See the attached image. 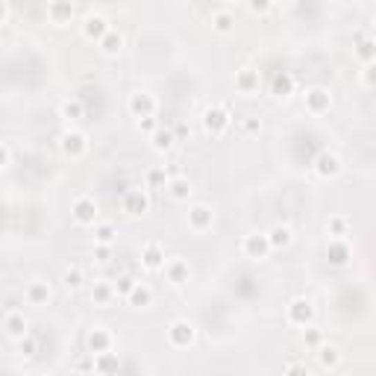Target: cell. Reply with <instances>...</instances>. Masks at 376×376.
I'll return each mask as SVG.
<instances>
[{
    "label": "cell",
    "instance_id": "6da1fadb",
    "mask_svg": "<svg viewBox=\"0 0 376 376\" xmlns=\"http://www.w3.org/2000/svg\"><path fill=\"white\" fill-rule=\"evenodd\" d=\"M200 124H203L206 135H223L232 126V115H229V109L223 103H212V106H206V109H203Z\"/></svg>",
    "mask_w": 376,
    "mask_h": 376
},
{
    "label": "cell",
    "instance_id": "7a4b0ae2",
    "mask_svg": "<svg viewBox=\"0 0 376 376\" xmlns=\"http://www.w3.org/2000/svg\"><path fill=\"white\" fill-rule=\"evenodd\" d=\"M59 150H62L68 159H82L88 153V135L82 133V129L70 126V129H65V133L59 135Z\"/></svg>",
    "mask_w": 376,
    "mask_h": 376
},
{
    "label": "cell",
    "instance_id": "3957f363",
    "mask_svg": "<svg viewBox=\"0 0 376 376\" xmlns=\"http://www.w3.org/2000/svg\"><path fill=\"white\" fill-rule=\"evenodd\" d=\"M197 341V326L191 321H185V317H176L171 321L168 326V344L176 347V350H188Z\"/></svg>",
    "mask_w": 376,
    "mask_h": 376
},
{
    "label": "cell",
    "instance_id": "277c9868",
    "mask_svg": "<svg viewBox=\"0 0 376 376\" xmlns=\"http://www.w3.org/2000/svg\"><path fill=\"white\" fill-rule=\"evenodd\" d=\"M285 321L291 326H300V329L312 326V321H314V303L309 297H294L285 306Z\"/></svg>",
    "mask_w": 376,
    "mask_h": 376
},
{
    "label": "cell",
    "instance_id": "5b68a950",
    "mask_svg": "<svg viewBox=\"0 0 376 376\" xmlns=\"http://www.w3.org/2000/svg\"><path fill=\"white\" fill-rule=\"evenodd\" d=\"M115 350V335L109 326H91L86 335V352L100 356V352H112Z\"/></svg>",
    "mask_w": 376,
    "mask_h": 376
},
{
    "label": "cell",
    "instance_id": "8992f818",
    "mask_svg": "<svg viewBox=\"0 0 376 376\" xmlns=\"http://www.w3.org/2000/svg\"><path fill=\"white\" fill-rule=\"evenodd\" d=\"M70 218H74L79 227H94V223H97V200L88 194H79L74 203H70Z\"/></svg>",
    "mask_w": 376,
    "mask_h": 376
},
{
    "label": "cell",
    "instance_id": "52a82bcc",
    "mask_svg": "<svg viewBox=\"0 0 376 376\" xmlns=\"http://www.w3.org/2000/svg\"><path fill=\"white\" fill-rule=\"evenodd\" d=\"M126 109L133 112V118H156L159 112V100L153 97L150 91H133L129 94V100H126Z\"/></svg>",
    "mask_w": 376,
    "mask_h": 376
},
{
    "label": "cell",
    "instance_id": "ba28073f",
    "mask_svg": "<svg viewBox=\"0 0 376 376\" xmlns=\"http://www.w3.org/2000/svg\"><path fill=\"white\" fill-rule=\"evenodd\" d=\"M270 250H274V247H270L267 232H250V235H244V238H241V253L247 258H253V262H262V258H267Z\"/></svg>",
    "mask_w": 376,
    "mask_h": 376
},
{
    "label": "cell",
    "instance_id": "9c48e42d",
    "mask_svg": "<svg viewBox=\"0 0 376 376\" xmlns=\"http://www.w3.org/2000/svg\"><path fill=\"white\" fill-rule=\"evenodd\" d=\"M303 103H306V112L323 115V112L332 109V91L323 88V86H312V88H306Z\"/></svg>",
    "mask_w": 376,
    "mask_h": 376
},
{
    "label": "cell",
    "instance_id": "30bf717a",
    "mask_svg": "<svg viewBox=\"0 0 376 376\" xmlns=\"http://www.w3.org/2000/svg\"><path fill=\"white\" fill-rule=\"evenodd\" d=\"M3 332L12 341H24V338L30 335V321L24 317L21 309H6V314H3Z\"/></svg>",
    "mask_w": 376,
    "mask_h": 376
},
{
    "label": "cell",
    "instance_id": "8fae6325",
    "mask_svg": "<svg viewBox=\"0 0 376 376\" xmlns=\"http://www.w3.org/2000/svg\"><path fill=\"white\" fill-rule=\"evenodd\" d=\"M121 209L126 212L129 218H138V215H144V212L150 209V197L144 188H129V191H124L121 197Z\"/></svg>",
    "mask_w": 376,
    "mask_h": 376
},
{
    "label": "cell",
    "instance_id": "7c38bea8",
    "mask_svg": "<svg viewBox=\"0 0 376 376\" xmlns=\"http://www.w3.org/2000/svg\"><path fill=\"white\" fill-rule=\"evenodd\" d=\"M212 223H215V209H212L209 203H194V206H188V227H191L194 232H206V229H212Z\"/></svg>",
    "mask_w": 376,
    "mask_h": 376
},
{
    "label": "cell",
    "instance_id": "4fadbf2b",
    "mask_svg": "<svg viewBox=\"0 0 376 376\" xmlns=\"http://www.w3.org/2000/svg\"><path fill=\"white\" fill-rule=\"evenodd\" d=\"M109 30H112V24H109V18H106L103 12H88V15L82 18V35L91 39V41H100Z\"/></svg>",
    "mask_w": 376,
    "mask_h": 376
},
{
    "label": "cell",
    "instance_id": "5bb4252c",
    "mask_svg": "<svg viewBox=\"0 0 376 376\" xmlns=\"http://www.w3.org/2000/svg\"><path fill=\"white\" fill-rule=\"evenodd\" d=\"M164 279L171 282V285H185L188 276H191V267H188V258L182 256H171L168 262H164Z\"/></svg>",
    "mask_w": 376,
    "mask_h": 376
},
{
    "label": "cell",
    "instance_id": "9a60e30c",
    "mask_svg": "<svg viewBox=\"0 0 376 376\" xmlns=\"http://www.w3.org/2000/svg\"><path fill=\"white\" fill-rule=\"evenodd\" d=\"M50 297H53V291H50V282L47 279H30L27 288H24V300L30 306H47Z\"/></svg>",
    "mask_w": 376,
    "mask_h": 376
},
{
    "label": "cell",
    "instance_id": "2e32d148",
    "mask_svg": "<svg viewBox=\"0 0 376 376\" xmlns=\"http://www.w3.org/2000/svg\"><path fill=\"white\" fill-rule=\"evenodd\" d=\"M164 262H168V256H164V247L159 241H147L141 247V265L147 270H164Z\"/></svg>",
    "mask_w": 376,
    "mask_h": 376
},
{
    "label": "cell",
    "instance_id": "e0dca14e",
    "mask_svg": "<svg viewBox=\"0 0 376 376\" xmlns=\"http://www.w3.org/2000/svg\"><path fill=\"white\" fill-rule=\"evenodd\" d=\"M314 173L321 176V180H332V176H338L341 173V168H344V164H341V159L335 156V153H329V150H323L321 156L314 159Z\"/></svg>",
    "mask_w": 376,
    "mask_h": 376
},
{
    "label": "cell",
    "instance_id": "ac0fdd59",
    "mask_svg": "<svg viewBox=\"0 0 376 376\" xmlns=\"http://www.w3.org/2000/svg\"><path fill=\"white\" fill-rule=\"evenodd\" d=\"M118 300V291H115V282L109 279H94L91 282V303L106 309V306H112Z\"/></svg>",
    "mask_w": 376,
    "mask_h": 376
},
{
    "label": "cell",
    "instance_id": "d6986e66",
    "mask_svg": "<svg viewBox=\"0 0 376 376\" xmlns=\"http://www.w3.org/2000/svg\"><path fill=\"white\" fill-rule=\"evenodd\" d=\"M294 91H297V79H294V74H288V70L274 74V79H270V94H274L276 100H288Z\"/></svg>",
    "mask_w": 376,
    "mask_h": 376
},
{
    "label": "cell",
    "instance_id": "ffe728a7",
    "mask_svg": "<svg viewBox=\"0 0 376 376\" xmlns=\"http://www.w3.org/2000/svg\"><path fill=\"white\" fill-rule=\"evenodd\" d=\"M74 12H77L74 3H68V0H53V3H47V18H50V24H56V27L70 24Z\"/></svg>",
    "mask_w": 376,
    "mask_h": 376
},
{
    "label": "cell",
    "instance_id": "44dd1931",
    "mask_svg": "<svg viewBox=\"0 0 376 376\" xmlns=\"http://www.w3.org/2000/svg\"><path fill=\"white\" fill-rule=\"evenodd\" d=\"M164 191H168V197L176 200V203H188V197H191L194 188H191V180H188L185 173H180V176H171Z\"/></svg>",
    "mask_w": 376,
    "mask_h": 376
},
{
    "label": "cell",
    "instance_id": "7402d4cb",
    "mask_svg": "<svg viewBox=\"0 0 376 376\" xmlns=\"http://www.w3.org/2000/svg\"><path fill=\"white\" fill-rule=\"evenodd\" d=\"M235 91L238 94H256L258 91V70L256 68H238L235 70Z\"/></svg>",
    "mask_w": 376,
    "mask_h": 376
},
{
    "label": "cell",
    "instance_id": "603a6c76",
    "mask_svg": "<svg viewBox=\"0 0 376 376\" xmlns=\"http://www.w3.org/2000/svg\"><path fill=\"white\" fill-rule=\"evenodd\" d=\"M326 256H329V262H332V265H347L350 258H352V250H350L347 238H329Z\"/></svg>",
    "mask_w": 376,
    "mask_h": 376
},
{
    "label": "cell",
    "instance_id": "cb8c5ba5",
    "mask_svg": "<svg viewBox=\"0 0 376 376\" xmlns=\"http://www.w3.org/2000/svg\"><path fill=\"white\" fill-rule=\"evenodd\" d=\"M121 370V359H118V352H100V356H94V373L97 376H115Z\"/></svg>",
    "mask_w": 376,
    "mask_h": 376
},
{
    "label": "cell",
    "instance_id": "d4e9b609",
    "mask_svg": "<svg viewBox=\"0 0 376 376\" xmlns=\"http://www.w3.org/2000/svg\"><path fill=\"white\" fill-rule=\"evenodd\" d=\"M173 144H176V133H173L171 126H159L156 133L150 135V147L156 150V153H168Z\"/></svg>",
    "mask_w": 376,
    "mask_h": 376
},
{
    "label": "cell",
    "instance_id": "484cf974",
    "mask_svg": "<svg viewBox=\"0 0 376 376\" xmlns=\"http://www.w3.org/2000/svg\"><path fill=\"white\" fill-rule=\"evenodd\" d=\"M356 59L364 65L376 62V39L373 35H356Z\"/></svg>",
    "mask_w": 376,
    "mask_h": 376
},
{
    "label": "cell",
    "instance_id": "4316f807",
    "mask_svg": "<svg viewBox=\"0 0 376 376\" xmlns=\"http://www.w3.org/2000/svg\"><path fill=\"white\" fill-rule=\"evenodd\" d=\"M209 21H212V30L220 32V35H227V32H232V30H235V15H232V12H229L227 6L212 12V18H209Z\"/></svg>",
    "mask_w": 376,
    "mask_h": 376
},
{
    "label": "cell",
    "instance_id": "83f0119b",
    "mask_svg": "<svg viewBox=\"0 0 376 376\" xmlns=\"http://www.w3.org/2000/svg\"><path fill=\"white\" fill-rule=\"evenodd\" d=\"M97 47H100L106 56H118V53H121V47H124V32L118 30V27H112V30L97 41Z\"/></svg>",
    "mask_w": 376,
    "mask_h": 376
},
{
    "label": "cell",
    "instance_id": "f1b7e54d",
    "mask_svg": "<svg viewBox=\"0 0 376 376\" xmlns=\"http://www.w3.org/2000/svg\"><path fill=\"white\" fill-rule=\"evenodd\" d=\"M267 238H270V247H274V250H285V247L294 241V229L288 227V223H276V227L267 232Z\"/></svg>",
    "mask_w": 376,
    "mask_h": 376
},
{
    "label": "cell",
    "instance_id": "f546056e",
    "mask_svg": "<svg viewBox=\"0 0 376 376\" xmlns=\"http://www.w3.org/2000/svg\"><path fill=\"white\" fill-rule=\"evenodd\" d=\"M341 350L335 347V344H323L321 350H317V361H321V368H326V370H335L338 364H341Z\"/></svg>",
    "mask_w": 376,
    "mask_h": 376
},
{
    "label": "cell",
    "instance_id": "4dcf8cb0",
    "mask_svg": "<svg viewBox=\"0 0 376 376\" xmlns=\"http://www.w3.org/2000/svg\"><path fill=\"white\" fill-rule=\"evenodd\" d=\"M326 232H329V238H347L350 235V218L347 215H329Z\"/></svg>",
    "mask_w": 376,
    "mask_h": 376
},
{
    "label": "cell",
    "instance_id": "1f68e13d",
    "mask_svg": "<svg viewBox=\"0 0 376 376\" xmlns=\"http://www.w3.org/2000/svg\"><path fill=\"white\" fill-rule=\"evenodd\" d=\"M153 300V288L147 285V282H138V285L133 288V294L126 297V303L133 306V309H144V306H150Z\"/></svg>",
    "mask_w": 376,
    "mask_h": 376
},
{
    "label": "cell",
    "instance_id": "d6a6232c",
    "mask_svg": "<svg viewBox=\"0 0 376 376\" xmlns=\"http://www.w3.org/2000/svg\"><path fill=\"white\" fill-rule=\"evenodd\" d=\"M62 285H65L68 291H77V288L86 285V274H82L79 265H68V267L62 270Z\"/></svg>",
    "mask_w": 376,
    "mask_h": 376
},
{
    "label": "cell",
    "instance_id": "836d02e7",
    "mask_svg": "<svg viewBox=\"0 0 376 376\" xmlns=\"http://www.w3.org/2000/svg\"><path fill=\"white\" fill-rule=\"evenodd\" d=\"M82 112H86V106H82V100H77V97L62 100V106H59V115H62L68 124L79 121V118H82Z\"/></svg>",
    "mask_w": 376,
    "mask_h": 376
},
{
    "label": "cell",
    "instance_id": "e575fe53",
    "mask_svg": "<svg viewBox=\"0 0 376 376\" xmlns=\"http://www.w3.org/2000/svg\"><path fill=\"white\" fill-rule=\"evenodd\" d=\"M115 235H118V229H115V223H109V220H100V223H94V244H115Z\"/></svg>",
    "mask_w": 376,
    "mask_h": 376
},
{
    "label": "cell",
    "instance_id": "d590c367",
    "mask_svg": "<svg viewBox=\"0 0 376 376\" xmlns=\"http://www.w3.org/2000/svg\"><path fill=\"white\" fill-rule=\"evenodd\" d=\"M168 180H171V173L164 171V168H150V171L144 173L147 188H168Z\"/></svg>",
    "mask_w": 376,
    "mask_h": 376
},
{
    "label": "cell",
    "instance_id": "8d00e7d4",
    "mask_svg": "<svg viewBox=\"0 0 376 376\" xmlns=\"http://www.w3.org/2000/svg\"><path fill=\"white\" fill-rule=\"evenodd\" d=\"M303 341H306V347L321 350L323 347V332H321V329H314V326H306L303 329Z\"/></svg>",
    "mask_w": 376,
    "mask_h": 376
},
{
    "label": "cell",
    "instance_id": "74e56055",
    "mask_svg": "<svg viewBox=\"0 0 376 376\" xmlns=\"http://www.w3.org/2000/svg\"><path fill=\"white\" fill-rule=\"evenodd\" d=\"M138 285V279L135 276H121V279H115V291H118V297H129L133 294V288Z\"/></svg>",
    "mask_w": 376,
    "mask_h": 376
},
{
    "label": "cell",
    "instance_id": "f35d334b",
    "mask_svg": "<svg viewBox=\"0 0 376 376\" xmlns=\"http://www.w3.org/2000/svg\"><path fill=\"white\" fill-rule=\"evenodd\" d=\"M361 82H364L368 88H376V62L364 65V70H361Z\"/></svg>",
    "mask_w": 376,
    "mask_h": 376
},
{
    "label": "cell",
    "instance_id": "ab89813d",
    "mask_svg": "<svg viewBox=\"0 0 376 376\" xmlns=\"http://www.w3.org/2000/svg\"><path fill=\"white\" fill-rule=\"evenodd\" d=\"M282 376H309V368H306L303 361H288L285 364V373Z\"/></svg>",
    "mask_w": 376,
    "mask_h": 376
},
{
    "label": "cell",
    "instance_id": "60d3db41",
    "mask_svg": "<svg viewBox=\"0 0 376 376\" xmlns=\"http://www.w3.org/2000/svg\"><path fill=\"white\" fill-rule=\"evenodd\" d=\"M159 126H162L159 118H141V121H138V129H141V133H147V135H153Z\"/></svg>",
    "mask_w": 376,
    "mask_h": 376
},
{
    "label": "cell",
    "instance_id": "b9f144b4",
    "mask_svg": "<svg viewBox=\"0 0 376 376\" xmlns=\"http://www.w3.org/2000/svg\"><path fill=\"white\" fill-rule=\"evenodd\" d=\"M74 368H77V370H91V373H94V356H91V352H82V356L74 361Z\"/></svg>",
    "mask_w": 376,
    "mask_h": 376
},
{
    "label": "cell",
    "instance_id": "7bdbcfd3",
    "mask_svg": "<svg viewBox=\"0 0 376 376\" xmlns=\"http://www.w3.org/2000/svg\"><path fill=\"white\" fill-rule=\"evenodd\" d=\"M241 129L253 135V133H258V129H262V121H258V118H253V115H247L244 121H241Z\"/></svg>",
    "mask_w": 376,
    "mask_h": 376
},
{
    "label": "cell",
    "instance_id": "ee69618b",
    "mask_svg": "<svg viewBox=\"0 0 376 376\" xmlns=\"http://www.w3.org/2000/svg\"><path fill=\"white\" fill-rule=\"evenodd\" d=\"M94 258H97V262H109V258H112V247L109 244H94Z\"/></svg>",
    "mask_w": 376,
    "mask_h": 376
},
{
    "label": "cell",
    "instance_id": "f6af8a7d",
    "mask_svg": "<svg viewBox=\"0 0 376 376\" xmlns=\"http://www.w3.org/2000/svg\"><path fill=\"white\" fill-rule=\"evenodd\" d=\"M12 164V147H9V141H3L0 144V168H9Z\"/></svg>",
    "mask_w": 376,
    "mask_h": 376
},
{
    "label": "cell",
    "instance_id": "bcb514c9",
    "mask_svg": "<svg viewBox=\"0 0 376 376\" xmlns=\"http://www.w3.org/2000/svg\"><path fill=\"white\" fill-rule=\"evenodd\" d=\"M21 352H24V356H32V352H35V341H32L30 335L21 341Z\"/></svg>",
    "mask_w": 376,
    "mask_h": 376
},
{
    "label": "cell",
    "instance_id": "7dc6e473",
    "mask_svg": "<svg viewBox=\"0 0 376 376\" xmlns=\"http://www.w3.org/2000/svg\"><path fill=\"white\" fill-rule=\"evenodd\" d=\"M267 9H270L267 0H253L250 3V12H267Z\"/></svg>",
    "mask_w": 376,
    "mask_h": 376
},
{
    "label": "cell",
    "instance_id": "c3c4849f",
    "mask_svg": "<svg viewBox=\"0 0 376 376\" xmlns=\"http://www.w3.org/2000/svg\"><path fill=\"white\" fill-rule=\"evenodd\" d=\"M6 18H9V3L0 0V24H6Z\"/></svg>",
    "mask_w": 376,
    "mask_h": 376
},
{
    "label": "cell",
    "instance_id": "681fc988",
    "mask_svg": "<svg viewBox=\"0 0 376 376\" xmlns=\"http://www.w3.org/2000/svg\"><path fill=\"white\" fill-rule=\"evenodd\" d=\"M370 21H373V27H376V12H373V18H370Z\"/></svg>",
    "mask_w": 376,
    "mask_h": 376
},
{
    "label": "cell",
    "instance_id": "f907efd6",
    "mask_svg": "<svg viewBox=\"0 0 376 376\" xmlns=\"http://www.w3.org/2000/svg\"><path fill=\"white\" fill-rule=\"evenodd\" d=\"M41 376H53V373H41Z\"/></svg>",
    "mask_w": 376,
    "mask_h": 376
}]
</instances>
